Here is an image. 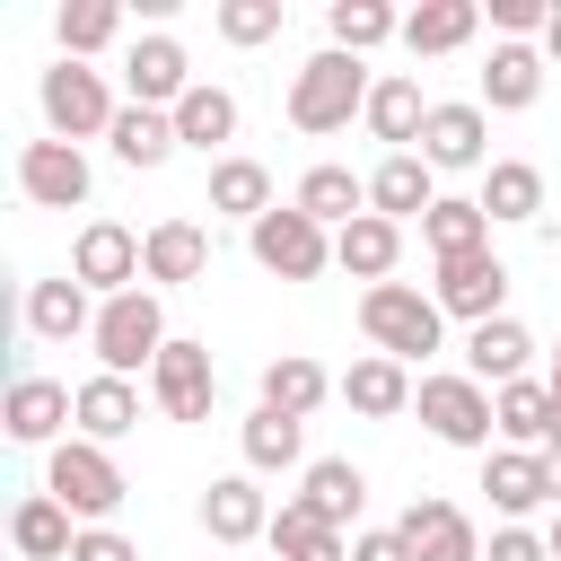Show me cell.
<instances>
[{
  "instance_id": "cell-1",
  "label": "cell",
  "mask_w": 561,
  "mask_h": 561,
  "mask_svg": "<svg viewBox=\"0 0 561 561\" xmlns=\"http://www.w3.org/2000/svg\"><path fill=\"white\" fill-rule=\"evenodd\" d=\"M368 61L359 53H342V44H324V53H307L298 61V79H289V131H307V140H324V131H342L351 114H368Z\"/></svg>"
},
{
  "instance_id": "cell-2",
  "label": "cell",
  "mask_w": 561,
  "mask_h": 561,
  "mask_svg": "<svg viewBox=\"0 0 561 561\" xmlns=\"http://www.w3.org/2000/svg\"><path fill=\"white\" fill-rule=\"evenodd\" d=\"M359 333H368V351H386V359H430L438 342H447V316H438V298L430 289H412V280H377V289H359Z\"/></svg>"
},
{
  "instance_id": "cell-3",
  "label": "cell",
  "mask_w": 561,
  "mask_h": 561,
  "mask_svg": "<svg viewBox=\"0 0 561 561\" xmlns=\"http://www.w3.org/2000/svg\"><path fill=\"white\" fill-rule=\"evenodd\" d=\"M44 491H53L79 526H105V517L123 508V491H131V482H123L114 447H96V438H79V430H70V438L44 456Z\"/></svg>"
},
{
  "instance_id": "cell-4",
  "label": "cell",
  "mask_w": 561,
  "mask_h": 561,
  "mask_svg": "<svg viewBox=\"0 0 561 561\" xmlns=\"http://www.w3.org/2000/svg\"><path fill=\"white\" fill-rule=\"evenodd\" d=\"M35 105H44V140H105L114 131V88H105V70H88V61H53L44 79H35Z\"/></svg>"
},
{
  "instance_id": "cell-5",
  "label": "cell",
  "mask_w": 561,
  "mask_h": 561,
  "mask_svg": "<svg viewBox=\"0 0 561 561\" xmlns=\"http://www.w3.org/2000/svg\"><path fill=\"white\" fill-rule=\"evenodd\" d=\"M96 368L105 377H140V368H158V351L175 342L167 333V307H158V289H123V298H105L96 307Z\"/></svg>"
},
{
  "instance_id": "cell-6",
  "label": "cell",
  "mask_w": 561,
  "mask_h": 561,
  "mask_svg": "<svg viewBox=\"0 0 561 561\" xmlns=\"http://www.w3.org/2000/svg\"><path fill=\"white\" fill-rule=\"evenodd\" d=\"M412 412H421V430H430L438 447H482V456H491V438H500L491 386H473L465 368H430L421 394H412Z\"/></svg>"
},
{
  "instance_id": "cell-7",
  "label": "cell",
  "mask_w": 561,
  "mask_h": 561,
  "mask_svg": "<svg viewBox=\"0 0 561 561\" xmlns=\"http://www.w3.org/2000/svg\"><path fill=\"white\" fill-rule=\"evenodd\" d=\"M245 254H254L272 280H316V272L333 263V228H316L298 202H280V210H263V219L245 228Z\"/></svg>"
},
{
  "instance_id": "cell-8",
  "label": "cell",
  "mask_w": 561,
  "mask_h": 561,
  "mask_svg": "<svg viewBox=\"0 0 561 561\" xmlns=\"http://www.w3.org/2000/svg\"><path fill=\"white\" fill-rule=\"evenodd\" d=\"M70 280H79V289H96V298L140 289V280H149L140 237H131L123 219H88V228H79V245H70Z\"/></svg>"
},
{
  "instance_id": "cell-9",
  "label": "cell",
  "mask_w": 561,
  "mask_h": 561,
  "mask_svg": "<svg viewBox=\"0 0 561 561\" xmlns=\"http://www.w3.org/2000/svg\"><path fill=\"white\" fill-rule=\"evenodd\" d=\"M430 298H438V316H456V324L473 333V324L508 316V263H500L491 245H482V254H456V263H438Z\"/></svg>"
},
{
  "instance_id": "cell-10",
  "label": "cell",
  "mask_w": 561,
  "mask_h": 561,
  "mask_svg": "<svg viewBox=\"0 0 561 561\" xmlns=\"http://www.w3.org/2000/svg\"><path fill=\"white\" fill-rule=\"evenodd\" d=\"M149 403L167 412V421H210V403H219V368H210V342H167L158 351V368H149Z\"/></svg>"
},
{
  "instance_id": "cell-11",
  "label": "cell",
  "mask_w": 561,
  "mask_h": 561,
  "mask_svg": "<svg viewBox=\"0 0 561 561\" xmlns=\"http://www.w3.org/2000/svg\"><path fill=\"white\" fill-rule=\"evenodd\" d=\"M482 491H491L500 526H526L535 508H561V491H552V456H543V447H491V456H482Z\"/></svg>"
},
{
  "instance_id": "cell-12",
  "label": "cell",
  "mask_w": 561,
  "mask_h": 561,
  "mask_svg": "<svg viewBox=\"0 0 561 561\" xmlns=\"http://www.w3.org/2000/svg\"><path fill=\"white\" fill-rule=\"evenodd\" d=\"M123 88H131V105H158V114H175V105L193 96V61H184V44H175L167 26H149V35L123 53Z\"/></svg>"
},
{
  "instance_id": "cell-13",
  "label": "cell",
  "mask_w": 561,
  "mask_h": 561,
  "mask_svg": "<svg viewBox=\"0 0 561 561\" xmlns=\"http://www.w3.org/2000/svg\"><path fill=\"white\" fill-rule=\"evenodd\" d=\"M88 149H70V140H26L18 149V193L35 202V210H79L88 202Z\"/></svg>"
},
{
  "instance_id": "cell-14",
  "label": "cell",
  "mask_w": 561,
  "mask_h": 561,
  "mask_svg": "<svg viewBox=\"0 0 561 561\" xmlns=\"http://www.w3.org/2000/svg\"><path fill=\"white\" fill-rule=\"evenodd\" d=\"M421 158H430L438 175L482 167V158H491V114H482V96H447V105H430V123H421Z\"/></svg>"
},
{
  "instance_id": "cell-15",
  "label": "cell",
  "mask_w": 561,
  "mask_h": 561,
  "mask_svg": "<svg viewBox=\"0 0 561 561\" xmlns=\"http://www.w3.org/2000/svg\"><path fill=\"white\" fill-rule=\"evenodd\" d=\"M79 421V394L53 386V377H9V403H0V430L18 447H61V430Z\"/></svg>"
},
{
  "instance_id": "cell-16",
  "label": "cell",
  "mask_w": 561,
  "mask_h": 561,
  "mask_svg": "<svg viewBox=\"0 0 561 561\" xmlns=\"http://www.w3.org/2000/svg\"><path fill=\"white\" fill-rule=\"evenodd\" d=\"M202 535L228 543V552L263 543V535H272V500H263V482H254V473H219V482L202 491Z\"/></svg>"
},
{
  "instance_id": "cell-17",
  "label": "cell",
  "mask_w": 561,
  "mask_h": 561,
  "mask_svg": "<svg viewBox=\"0 0 561 561\" xmlns=\"http://www.w3.org/2000/svg\"><path fill=\"white\" fill-rule=\"evenodd\" d=\"M368 210L394 219V228H403V219H430V210H438V167H430L421 149L377 158V167H368Z\"/></svg>"
},
{
  "instance_id": "cell-18",
  "label": "cell",
  "mask_w": 561,
  "mask_h": 561,
  "mask_svg": "<svg viewBox=\"0 0 561 561\" xmlns=\"http://www.w3.org/2000/svg\"><path fill=\"white\" fill-rule=\"evenodd\" d=\"M333 394H342V403H351L359 421H403L421 386H412V368H403V359H386V351H368V359H351V368L333 377Z\"/></svg>"
},
{
  "instance_id": "cell-19",
  "label": "cell",
  "mask_w": 561,
  "mask_h": 561,
  "mask_svg": "<svg viewBox=\"0 0 561 561\" xmlns=\"http://www.w3.org/2000/svg\"><path fill=\"white\" fill-rule=\"evenodd\" d=\"M394 526H403L412 561H482V535H473V517L456 500H412Z\"/></svg>"
},
{
  "instance_id": "cell-20",
  "label": "cell",
  "mask_w": 561,
  "mask_h": 561,
  "mask_svg": "<svg viewBox=\"0 0 561 561\" xmlns=\"http://www.w3.org/2000/svg\"><path fill=\"white\" fill-rule=\"evenodd\" d=\"M96 289H79L70 272L61 280H26V333L35 342H79V333H96Z\"/></svg>"
},
{
  "instance_id": "cell-21",
  "label": "cell",
  "mask_w": 561,
  "mask_h": 561,
  "mask_svg": "<svg viewBox=\"0 0 561 561\" xmlns=\"http://www.w3.org/2000/svg\"><path fill=\"white\" fill-rule=\"evenodd\" d=\"M526 359H535V333H526L517 316H491V324H473V333H465V377H473V386H491V394H500V386H517V377H526Z\"/></svg>"
},
{
  "instance_id": "cell-22",
  "label": "cell",
  "mask_w": 561,
  "mask_h": 561,
  "mask_svg": "<svg viewBox=\"0 0 561 561\" xmlns=\"http://www.w3.org/2000/svg\"><path fill=\"white\" fill-rule=\"evenodd\" d=\"M473 35H482V0H421V9H403V53L412 61L465 53Z\"/></svg>"
},
{
  "instance_id": "cell-23",
  "label": "cell",
  "mask_w": 561,
  "mask_h": 561,
  "mask_svg": "<svg viewBox=\"0 0 561 561\" xmlns=\"http://www.w3.org/2000/svg\"><path fill=\"white\" fill-rule=\"evenodd\" d=\"M543 44H491V61H482V114H526L535 96H543Z\"/></svg>"
},
{
  "instance_id": "cell-24",
  "label": "cell",
  "mask_w": 561,
  "mask_h": 561,
  "mask_svg": "<svg viewBox=\"0 0 561 561\" xmlns=\"http://www.w3.org/2000/svg\"><path fill=\"white\" fill-rule=\"evenodd\" d=\"M368 140H386V158L394 149H421V123H430V96H421V79H403V70H386L377 88H368Z\"/></svg>"
},
{
  "instance_id": "cell-25",
  "label": "cell",
  "mask_w": 561,
  "mask_h": 561,
  "mask_svg": "<svg viewBox=\"0 0 561 561\" xmlns=\"http://www.w3.org/2000/svg\"><path fill=\"white\" fill-rule=\"evenodd\" d=\"M298 508L307 517H324V526H342L351 535V517L368 508V473L351 465V456H316L307 473H298Z\"/></svg>"
},
{
  "instance_id": "cell-26",
  "label": "cell",
  "mask_w": 561,
  "mask_h": 561,
  "mask_svg": "<svg viewBox=\"0 0 561 561\" xmlns=\"http://www.w3.org/2000/svg\"><path fill=\"white\" fill-rule=\"evenodd\" d=\"M9 543H18V561H70V543H79V517H70L53 491H26V500L9 508Z\"/></svg>"
},
{
  "instance_id": "cell-27",
  "label": "cell",
  "mask_w": 561,
  "mask_h": 561,
  "mask_svg": "<svg viewBox=\"0 0 561 561\" xmlns=\"http://www.w3.org/2000/svg\"><path fill=\"white\" fill-rule=\"evenodd\" d=\"M491 421H500V438H508V447H552V438H561V403H552V386H543V377L500 386V394H491Z\"/></svg>"
},
{
  "instance_id": "cell-28",
  "label": "cell",
  "mask_w": 561,
  "mask_h": 561,
  "mask_svg": "<svg viewBox=\"0 0 561 561\" xmlns=\"http://www.w3.org/2000/svg\"><path fill=\"white\" fill-rule=\"evenodd\" d=\"M175 140H184V149H202L210 167H219V158H237V149H228V140H237V96H228V88H210V79H193V96L175 105Z\"/></svg>"
},
{
  "instance_id": "cell-29",
  "label": "cell",
  "mask_w": 561,
  "mask_h": 561,
  "mask_svg": "<svg viewBox=\"0 0 561 561\" xmlns=\"http://www.w3.org/2000/svg\"><path fill=\"white\" fill-rule=\"evenodd\" d=\"M289 202H298L316 228H333V237H342V228L368 210V175H351V167H333V158H324V167H307V175H298V193H289Z\"/></svg>"
},
{
  "instance_id": "cell-30",
  "label": "cell",
  "mask_w": 561,
  "mask_h": 561,
  "mask_svg": "<svg viewBox=\"0 0 561 561\" xmlns=\"http://www.w3.org/2000/svg\"><path fill=\"white\" fill-rule=\"evenodd\" d=\"M473 202L491 210V228H526V219L543 210V167H535V158H491Z\"/></svg>"
},
{
  "instance_id": "cell-31",
  "label": "cell",
  "mask_w": 561,
  "mask_h": 561,
  "mask_svg": "<svg viewBox=\"0 0 561 561\" xmlns=\"http://www.w3.org/2000/svg\"><path fill=\"white\" fill-rule=\"evenodd\" d=\"M140 263H149V280H158V289H184V280H202V272H210V237H202L193 219H158V228L140 237Z\"/></svg>"
},
{
  "instance_id": "cell-32",
  "label": "cell",
  "mask_w": 561,
  "mask_h": 561,
  "mask_svg": "<svg viewBox=\"0 0 561 561\" xmlns=\"http://www.w3.org/2000/svg\"><path fill=\"white\" fill-rule=\"evenodd\" d=\"M333 263H342L351 280H368V289H377V280H394V263H403V228H394V219H377V210H359V219L333 237Z\"/></svg>"
},
{
  "instance_id": "cell-33",
  "label": "cell",
  "mask_w": 561,
  "mask_h": 561,
  "mask_svg": "<svg viewBox=\"0 0 561 561\" xmlns=\"http://www.w3.org/2000/svg\"><path fill=\"white\" fill-rule=\"evenodd\" d=\"M237 456H245V473H289V465H307V421L254 403V412L237 421Z\"/></svg>"
},
{
  "instance_id": "cell-34",
  "label": "cell",
  "mask_w": 561,
  "mask_h": 561,
  "mask_svg": "<svg viewBox=\"0 0 561 561\" xmlns=\"http://www.w3.org/2000/svg\"><path fill=\"white\" fill-rule=\"evenodd\" d=\"M105 149H114L131 175H149V167H167L184 140H175V114H158V105H123L114 131H105Z\"/></svg>"
},
{
  "instance_id": "cell-35",
  "label": "cell",
  "mask_w": 561,
  "mask_h": 561,
  "mask_svg": "<svg viewBox=\"0 0 561 561\" xmlns=\"http://www.w3.org/2000/svg\"><path fill=\"white\" fill-rule=\"evenodd\" d=\"M421 245H430V263L482 254V245H491V210H482L473 193H438V210L421 219Z\"/></svg>"
},
{
  "instance_id": "cell-36",
  "label": "cell",
  "mask_w": 561,
  "mask_h": 561,
  "mask_svg": "<svg viewBox=\"0 0 561 561\" xmlns=\"http://www.w3.org/2000/svg\"><path fill=\"white\" fill-rule=\"evenodd\" d=\"M324 394H333V377H324L307 351H280V359H263V386H254V403H263V412H289V421H307Z\"/></svg>"
},
{
  "instance_id": "cell-37",
  "label": "cell",
  "mask_w": 561,
  "mask_h": 561,
  "mask_svg": "<svg viewBox=\"0 0 561 561\" xmlns=\"http://www.w3.org/2000/svg\"><path fill=\"white\" fill-rule=\"evenodd\" d=\"M140 430V386L131 377H88L79 386V438H96V447H114V438H131Z\"/></svg>"
},
{
  "instance_id": "cell-38",
  "label": "cell",
  "mask_w": 561,
  "mask_h": 561,
  "mask_svg": "<svg viewBox=\"0 0 561 561\" xmlns=\"http://www.w3.org/2000/svg\"><path fill=\"white\" fill-rule=\"evenodd\" d=\"M263 543H272V561H351V535L324 526V517H307L298 500L272 508V535H263Z\"/></svg>"
},
{
  "instance_id": "cell-39",
  "label": "cell",
  "mask_w": 561,
  "mask_h": 561,
  "mask_svg": "<svg viewBox=\"0 0 561 561\" xmlns=\"http://www.w3.org/2000/svg\"><path fill=\"white\" fill-rule=\"evenodd\" d=\"M210 210H219V219H245V228H254L263 210H280V202H272V167H263V158H219V167H210Z\"/></svg>"
},
{
  "instance_id": "cell-40",
  "label": "cell",
  "mask_w": 561,
  "mask_h": 561,
  "mask_svg": "<svg viewBox=\"0 0 561 561\" xmlns=\"http://www.w3.org/2000/svg\"><path fill=\"white\" fill-rule=\"evenodd\" d=\"M324 35L368 61L377 44H403V9H386V0H333V9H324Z\"/></svg>"
},
{
  "instance_id": "cell-41",
  "label": "cell",
  "mask_w": 561,
  "mask_h": 561,
  "mask_svg": "<svg viewBox=\"0 0 561 561\" xmlns=\"http://www.w3.org/2000/svg\"><path fill=\"white\" fill-rule=\"evenodd\" d=\"M53 35H61V61H88V53H105L123 35V9L114 0H61L53 9Z\"/></svg>"
},
{
  "instance_id": "cell-42",
  "label": "cell",
  "mask_w": 561,
  "mask_h": 561,
  "mask_svg": "<svg viewBox=\"0 0 561 561\" xmlns=\"http://www.w3.org/2000/svg\"><path fill=\"white\" fill-rule=\"evenodd\" d=\"M210 26H219V44L254 53V44H272V35L289 26V9H280V0H219V9H210Z\"/></svg>"
},
{
  "instance_id": "cell-43",
  "label": "cell",
  "mask_w": 561,
  "mask_h": 561,
  "mask_svg": "<svg viewBox=\"0 0 561 561\" xmlns=\"http://www.w3.org/2000/svg\"><path fill=\"white\" fill-rule=\"evenodd\" d=\"M491 26H500V44H535L552 26V9L543 0H491Z\"/></svg>"
},
{
  "instance_id": "cell-44",
  "label": "cell",
  "mask_w": 561,
  "mask_h": 561,
  "mask_svg": "<svg viewBox=\"0 0 561 561\" xmlns=\"http://www.w3.org/2000/svg\"><path fill=\"white\" fill-rule=\"evenodd\" d=\"M482 561H552V543H543L535 526H491V543H482Z\"/></svg>"
},
{
  "instance_id": "cell-45",
  "label": "cell",
  "mask_w": 561,
  "mask_h": 561,
  "mask_svg": "<svg viewBox=\"0 0 561 561\" xmlns=\"http://www.w3.org/2000/svg\"><path fill=\"white\" fill-rule=\"evenodd\" d=\"M70 561H140V543H131V535H114V526H79Z\"/></svg>"
},
{
  "instance_id": "cell-46",
  "label": "cell",
  "mask_w": 561,
  "mask_h": 561,
  "mask_svg": "<svg viewBox=\"0 0 561 561\" xmlns=\"http://www.w3.org/2000/svg\"><path fill=\"white\" fill-rule=\"evenodd\" d=\"M351 561H412V543H403V526H368V535H351Z\"/></svg>"
},
{
  "instance_id": "cell-47",
  "label": "cell",
  "mask_w": 561,
  "mask_h": 561,
  "mask_svg": "<svg viewBox=\"0 0 561 561\" xmlns=\"http://www.w3.org/2000/svg\"><path fill=\"white\" fill-rule=\"evenodd\" d=\"M543 61L561 70V9H552V26H543Z\"/></svg>"
},
{
  "instance_id": "cell-48",
  "label": "cell",
  "mask_w": 561,
  "mask_h": 561,
  "mask_svg": "<svg viewBox=\"0 0 561 561\" xmlns=\"http://www.w3.org/2000/svg\"><path fill=\"white\" fill-rule=\"evenodd\" d=\"M543 543H552V561H561V508H552V526H543Z\"/></svg>"
},
{
  "instance_id": "cell-49",
  "label": "cell",
  "mask_w": 561,
  "mask_h": 561,
  "mask_svg": "<svg viewBox=\"0 0 561 561\" xmlns=\"http://www.w3.org/2000/svg\"><path fill=\"white\" fill-rule=\"evenodd\" d=\"M543 386H552V403H561V342H552V377H543Z\"/></svg>"
},
{
  "instance_id": "cell-50",
  "label": "cell",
  "mask_w": 561,
  "mask_h": 561,
  "mask_svg": "<svg viewBox=\"0 0 561 561\" xmlns=\"http://www.w3.org/2000/svg\"><path fill=\"white\" fill-rule=\"evenodd\" d=\"M543 456H552V491H561V438H552V447H543Z\"/></svg>"
}]
</instances>
